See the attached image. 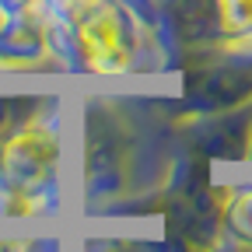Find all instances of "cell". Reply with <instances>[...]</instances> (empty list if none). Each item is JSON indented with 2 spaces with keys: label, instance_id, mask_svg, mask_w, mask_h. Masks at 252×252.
<instances>
[{
  "label": "cell",
  "instance_id": "6da1fadb",
  "mask_svg": "<svg viewBox=\"0 0 252 252\" xmlns=\"http://www.w3.org/2000/svg\"><path fill=\"white\" fill-rule=\"evenodd\" d=\"M67 11L74 21V35L81 42L84 60L94 70H119L130 60L126 32L109 0H67Z\"/></svg>",
  "mask_w": 252,
  "mask_h": 252
},
{
  "label": "cell",
  "instance_id": "7a4b0ae2",
  "mask_svg": "<svg viewBox=\"0 0 252 252\" xmlns=\"http://www.w3.org/2000/svg\"><path fill=\"white\" fill-rule=\"evenodd\" d=\"M220 11H224V25L238 32L252 28V0H220Z\"/></svg>",
  "mask_w": 252,
  "mask_h": 252
}]
</instances>
